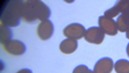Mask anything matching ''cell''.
<instances>
[{"label":"cell","instance_id":"1","mask_svg":"<svg viewBox=\"0 0 129 73\" xmlns=\"http://www.w3.org/2000/svg\"><path fill=\"white\" fill-rule=\"evenodd\" d=\"M51 15V10L45 3L39 0H29L24 2L23 19L27 23L36 21H47Z\"/></svg>","mask_w":129,"mask_h":73},{"label":"cell","instance_id":"2","mask_svg":"<svg viewBox=\"0 0 129 73\" xmlns=\"http://www.w3.org/2000/svg\"><path fill=\"white\" fill-rule=\"evenodd\" d=\"M23 11H24V1H17L12 0L3 9L1 14V25L7 27H16L18 26L21 18H23Z\"/></svg>","mask_w":129,"mask_h":73},{"label":"cell","instance_id":"3","mask_svg":"<svg viewBox=\"0 0 129 73\" xmlns=\"http://www.w3.org/2000/svg\"><path fill=\"white\" fill-rule=\"evenodd\" d=\"M85 28H84L83 25L81 24H70L68 25L66 28L63 29V34L67 39H73L78 41L79 39H82L83 36H85Z\"/></svg>","mask_w":129,"mask_h":73},{"label":"cell","instance_id":"4","mask_svg":"<svg viewBox=\"0 0 129 73\" xmlns=\"http://www.w3.org/2000/svg\"><path fill=\"white\" fill-rule=\"evenodd\" d=\"M104 32L100 27H90L85 32V40L91 44H101L104 39Z\"/></svg>","mask_w":129,"mask_h":73},{"label":"cell","instance_id":"5","mask_svg":"<svg viewBox=\"0 0 129 73\" xmlns=\"http://www.w3.org/2000/svg\"><path fill=\"white\" fill-rule=\"evenodd\" d=\"M2 46L7 53L13 56H21L26 52V45L18 40H11L8 43L3 44Z\"/></svg>","mask_w":129,"mask_h":73},{"label":"cell","instance_id":"6","mask_svg":"<svg viewBox=\"0 0 129 73\" xmlns=\"http://www.w3.org/2000/svg\"><path fill=\"white\" fill-rule=\"evenodd\" d=\"M99 27L103 30L104 33L109 35H115L118 32L116 22L111 18H107L106 16H100L99 17Z\"/></svg>","mask_w":129,"mask_h":73},{"label":"cell","instance_id":"7","mask_svg":"<svg viewBox=\"0 0 129 73\" xmlns=\"http://www.w3.org/2000/svg\"><path fill=\"white\" fill-rule=\"evenodd\" d=\"M38 36L41 40H48L54 33V25L51 21H43L37 27Z\"/></svg>","mask_w":129,"mask_h":73},{"label":"cell","instance_id":"8","mask_svg":"<svg viewBox=\"0 0 129 73\" xmlns=\"http://www.w3.org/2000/svg\"><path fill=\"white\" fill-rule=\"evenodd\" d=\"M125 12H129V0H122V1H118L116 5L111 8V9L107 10L104 12V15L107 18H111L113 19V17L116 15H118L119 13H125Z\"/></svg>","mask_w":129,"mask_h":73},{"label":"cell","instance_id":"9","mask_svg":"<svg viewBox=\"0 0 129 73\" xmlns=\"http://www.w3.org/2000/svg\"><path fill=\"white\" fill-rule=\"evenodd\" d=\"M113 68H114L113 60L109 57H103L96 62L92 72L94 73H111Z\"/></svg>","mask_w":129,"mask_h":73},{"label":"cell","instance_id":"10","mask_svg":"<svg viewBox=\"0 0 129 73\" xmlns=\"http://www.w3.org/2000/svg\"><path fill=\"white\" fill-rule=\"evenodd\" d=\"M78 48V41L73 39H66L60 43L59 50L63 54H72Z\"/></svg>","mask_w":129,"mask_h":73},{"label":"cell","instance_id":"11","mask_svg":"<svg viewBox=\"0 0 129 73\" xmlns=\"http://www.w3.org/2000/svg\"><path fill=\"white\" fill-rule=\"evenodd\" d=\"M116 24H117L118 31L126 32L127 30H129V12H125V13L120 14L116 21Z\"/></svg>","mask_w":129,"mask_h":73},{"label":"cell","instance_id":"12","mask_svg":"<svg viewBox=\"0 0 129 73\" xmlns=\"http://www.w3.org/2000/svg\"><path fill=\"white\" fill-rule=\"evenodd\" d=\"M11 40H12V32L10 28L5 25H1L0 26V42H1V44L3 45V44L8 43Z\"/></svg>","mask_w":129,"mask_h":73},{"label":"cell","instance_id":"13","mask_svg":"<svg viewBox=\"0 0 129 73\" xmlns=\"http://www.w3.org/2000/svg\"><path fill=\"white\" fill-rule=\"evenodd\" d=\"M114 70L116 73H129V61L126 59L117 60L114 64Z\"/></svg>","mask_w":129,"mask_h":73},{"label":"cell","instance_id":"14","mask_svg":"<svg viewBox=\"0 0 129 73\" xmlns=\"http://www.w3.org/2000/svg\"><path fill=\"white\" fill-rule=\"evenodd\" d=\"M72 73H94V72L90 71L89 69H88L86 66H84V64H80V66L74 68V70Z\"/></svg>","mask_w":129,"mask_h":73},{"label":"cell","instance_id":"15","mask_svg":"<svg viewBox=\"0 0 129 73\" xmlns=\"http://www.w3.org/2000/svg\"><path fill=\"white\" fill-rule=\"evenodd\" d=\"M17 73H32V72L29 69H22V70H19Z\"/></svg>","mask_w":129,"mask_h":73},{"label":"cell","instance_id":"16","mask_svg":"<svg viewBox=\"0 0 129 73\" xmlns=\"http://www.w3.org/2000/svg\"><path fill=\"white\" fill-rule=\"evenodd\" d=\"M126 52H127V55H128V57H129V43H128V45H127V48H126Z\"/></svg>","mask_w":129,"mask_h":73},{"label":"cell","instance_id":"17","mask_svg":"<svg viewBox=\"0 0 129 73\" xmlns=\"http://www.w3.org/2000/svg\"><path fill=\"white\" fill-rule=\"evenodd\" d=\"M126 36H127V39H129V30L126 31Z\"/></svg>","mask_w":129,"mask_h":73}]
</instances>
